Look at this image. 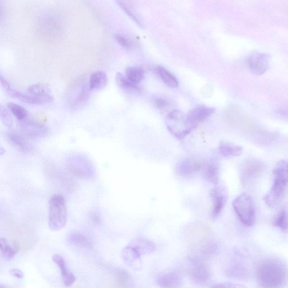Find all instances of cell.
I'll return each mask as SVG.
<instances>
[{
  "mask_svg": "<svg viewBox=\"0 0 288 288\" xmlns=\"http://www.w3.org/2000/svg\"><path fill=\"white\" fill-rule=\"evenodd\" d=\"M184 238L191 248L192 253L205 259L213 256L217 247L213 240V232L204 223L195 221L184 229Z\"/></svg>",
  "mask_w": 288,
  "mask_h": 288,
  "instance_id": "1",
  "label": "cell"
},
{
  "mask_svg": "<svg viewBox=\"0 0 288 288\" xmlns=\"http://www.w3.org/2000/svg\"><path fill=\"white\" fill-rule=\"evenodd\" d=\"M257 280L260 286L279 287L287 282V266L284 260L278 258H265L257 269Z\"/></svg>",
  "mask_w": 288,
  "mask_h": 288,
  "instance_id": "2",
  "label": "cell"
},
{
  "mask_svg": "<svg viewBox=\"0 0 288 288\" xmlns=\"http://www.w3.org/2000/svg\"><path fill=\"white\" fill-rule=\"evenodd\" d=\"M274 180L269 192L264 195L263 199L270 208L278 206L283 200L287 186V164L284 160L279 161L274 170Z\"/></svg>",
  "mask_w": 288,
  "mask_h": 288,
  "instance_id": "3",
  "label": "cell"
},
{
  "mask_svg": "<svg viewBox=\"0 0 288 288\" xmlns=\"http://www.w3.org/2000/svg\"><path fill=\"white\" fill-rule=\"evenodd\" d=\"M67 211L66 201L61 195H53L49 200L48 226L52 231L63 229L67 222Z\"/></svg>",
  "mask_w": 288,
  "mask_h": 288,
  "instance_id": "4",
  "label": "cell"
},
{
  "mask_svg": "<svg viewBox=\"0 0 288 288\" xmlns=\"http://www.w3.org/2000/svg\"><path fill=\"white\" fill-rule=\"evenodd\" d=\"M188 275L195 284L207 285L211 279V271L206 259L197 255L190 254L188 257Z\"/></svg>",
  "mask_w": 288,
  "mask_h": 288,
  "instance_id": "5",
  "label": "cell"
},
{
  "mask_svg": "<svg viewBox=\"0 0 288 288\" xmlns=\"http://www.w3.org/2000/svg\"><path fill=\"white\" fill-rule=\"evenodd\" d=\"M232 206L243 225L251 227L255 224V210L251 195L246 193L239 195L233 200Z\"/></svg>",
  "mask_w": 288,
  "mask_h": 288,
  "instance_id": "6",
  "label": "cell"
},
{
  "mask_svg": "<svg viewBox=\"0 0 288 288\" xmlns=\"http://www.w3.org/2000/svg\"><path fill=\"white\" fill-rule=\"evenodd\" d=\"M166 124L168 131L178 139L186 138L193 130L189 126L187 116L178 110H174L168 113Z\"/></svg>",
  "mask_w": 288,
  "mask_h": 288,
  "instance_id": "7",
  "label": "cell"
},
{
  "mask_svg": "<svg viewBox=\"0 0 288 288\" xmlns=\"http://www.w3.org/2000/svg\"><path fill=\"white\" fill-rule=\"evenodd\" d=\"M265 170V165L259 160L251 159L244 162L240 173L242 184L247 187L255 182L262 177Z\"/></svg>",
  "mask_w": 288,
  "mask_h": 288,
  "instance_id": "8",
  "label": "cell"
},
{
  "mask_svg": "<svg viewBox=\"0 0 288 288\" xmlns=\"http://www.w3.org/2000/svg\"><path fill=\"white\" fill-rule=\"evenodd\" d=\"M204 165V162L197 159H185L177 163L175 172L182 177H191L202 170Z\"/></svg>",
  "mask_w": 288,
  "mask_h": 288,
  "instance_id": "9",
  "label": "cell"
},
{
  "mask_svg": "<svg viewBox=\"0 0 288 288\" xmlns=\"http://www.w3.org/2000/svg\"><path fill=\"white\" fill-rule=\"evenodd\" d=\"M21 134L27 138H41L46 137L48 128L45 125L27 119L19 121Z\"/></svg>",
  "mask_w": 288,
  "mask_h": 288,
  "instance_id": "10",
  "label": "cell"
},
{
  "mask_svg": "<svg viewBox=\"0 0 288 288\" xmlns=\"http://www.w3.org/2000/svg\"><path fill=\"white\" fill-rule=\"evenodd\" d=\"M210 196L213 202L211 217L215 219L225 207L228 198L227 192L224 186H218L217 184L211 190Z\"/></svg>",
  "mask_w": 288,
  "mask_h": 288,
  "instance_id": "11",
  "label": "cell"
},
{
  "mask_svg": "<svg viewBox=\"0 0 288 288\" xmlns=\"http://www.w3.org/2000/svg\"><path fill=\"white\" fill-rule=\"evenodd\" d=\"M248 66L250 71L254 75H263L269 69V56L265 53L254 54L248 60Z\"/></svg>",
  "mask_w": 288,
  "mask_h": 288,
  "instance_id": "12",
  "label": "cell"
},
{
  "mask_svg": "<svg viewBox=\"0 0 288 288\" xmlns=\"http://www.w3.org/2000/svg\"><path fill=\"white\" fill-rule=\"evenodd\" d=\"M215 109L212 107L200 106L190 111L187 116L189 126L192 129L196 128L198 125L205 119L213 115Z\"/></svg>",
  "mask_w": 288,
  "mask_h": 288,
  "instance_id": "13",
  "label": "cell"
},
{
  "mask_svg": "<svg viewBox=\"0 0 288 288\" xmlns=\"http://www.w3.org/2000/svg\"><path fill=\"white\" fill-rule=\"evenodd\" d=\"M8 142L16 149L25 154L34 153L35 149L26 137L21 133L11 132L7 135Z\"/></svg>",
  "mask_w": 288,
  "mask_h": 288,
  "instance_id": "14",
  "label": "cell"
},
{
  "mask_svg": "<svg viewBox=\"0 0 288 288\" xmlns=\"http://www.w3.org/2000/svg\"><path fill=\"white\" fill-rule=\"evenodd\" d=\"M27 94L34 97L37 105L48 104L53 100V96L47 87L42 84H35L29 87Z\"/></svg>",
  "mask_w": 288,
  "mask_h": 288,
  "instance_id": "15",
  "label": "cell"
},
{
  "mask_svg": "<svg viewBox=\"0 0 288 288\" xmlns=\"http://www.w3.org/2000/svg\"><path fill=\"white\" fill-rule=\"evenodd\" d=\"M69 170L78 177L89 178L93 176V171L88 161L83 159L72 160L69 165Z\"/></svg>",
  "mask_w": 288,
  "mask_h": 288,
  "instance_id": "16",
  "label": "cell"
},
{
  "mask_svg": "<svg viewBox=\"0 0 288 288\" xmlns=\"http://www.w3.org/2000/svg\"><path fill=\"white\" fill-rule=\"evenodd\" d=\"M121 257L125 264L129 268L135 270H140L142 268L141 255L132 246H128L122 250Z\"/></svg>",
  "mask_w": 288,
  "mask_h": 288,
  "instance_id": "17",
  "label": "cell"
},
{
  "mask_svg": "<svg viewBox=\"0 0 288 288\" xmlns=\"http://www.w3.org/2000/svg\"><path fill=\"white\" fill-rule=\"evenodd\" d=\"M157 284L162 287H180L182 286V280L177 272L169 271L159 276Z\"/></svg>",
  "mask_w": 288,
  "mask_h": 288,
  "instance_id": "18",
  "label": "cell"
},
{
  "mask_svg": "<svg viewBox=\"0 0 288 288\" xmlns=\"http://www.w3.org/2000/svg\"><path fill=\"white\" fill-rule=\"evenodd\" d=\"M226 274L229 278L243 279L247 278L248 270L242 258H236L228 265Z\"/></svg>",
  "mask_w": 288,
  "mask_h": 288,
  "instance_id": "19",
  "label": "cell"
},
{
  "mask_svg": "<svg viewBox=\"0 0 288 288\" xmlns=\"http://www.w3.org/2000/svg\"><path fill=\"white\" fill-rule=\"evenodd\" d=\"M53 260L61 270L62 280L65 286H72L75 281V276L67 267L66 263L62 255L56 254L53 256Z\"/></svg>",
  "mask_w": 288,
  "mask_h": 288,
  "instance_id": "20",
  "label": "cell"
},
{
  "mask_svg": "<svg viewBox=\"0 0 288 288\" xmlns=\"http://www.w3.org/2000/svg\"><path fill=\"white\" fill-rule=\"evenodd\" d=\"M129 246L135 248L141 255L150 254L155 251L156 247L153 242L143 238H138L129 243Z\"/></svg>",
  "mask_w": 288,
  "mask_h": 288,
  "instance_id": "21",
  "label": "cell"
},
{
  "mask_svg": "<svg viewBox=\"0 0 288 288\" xmlns=\"http://www.w3.org/2000/svg\"><path fill=\"white\" fill-rule=\"evenodd\" d=\"M219 151L221 155L227 158L240 156L243 153V148L241 146L225 141L220 143Z\"/></svg>",
  "mask_w": 288,
  "mask_h": 288,
  "instance_id": "22",
  "label": "cell"
},
{
  "mask_svg": "<svg viewBox=\"0 0 288 288\" xmlns=\"http://www.w3.org/2000/svg\"><path fill=\"white\" fill-rule=\"evenodd\" d=\"M204 175L206 181L214 186L218 184L219 181V167L215 162H211L204 165Z\"/></svg>",
  "mask_w": 288,
  "mask_h": 288,
  "instance_id": "23",
  "label": "cell"
},
{
  "mask_svg": "<svg viewBox=\"0 0 288 288\" xmlns=\"http://www.w3.org/2000/svg\"><path fill=\"white\" fill-rule=\"evenodd\" d=\"M108 83V78L104 72L99 71L92 73L89 80L91 90H98L106 88Z\"/></svg>",
  "mask_w": 288,
  "mask_h": 288,
  "instance_id": "24",
  "label": "cell"
},
{
  "mask_svg": "<svg viewBox=\"0 0 288 288\" xmlns=\"http://www.w3.org/2000/svg\"><path fill=\"white\" fill-rule=\"evenodd\" d=\"M155 71L160 75L164 83L171 88H177L178 86V82L177 78L170 71L161 66H158L155 68Z\"/></svg>",
  "mask_w": 288,
  "mask_h": 288,
  "instance_id": "25",
  "label": "cell"
},
{
  "mask_svg": "<svg viewBox=\"0 0 288 288\" xmlns=\"http://www.w3.org/2000/svg\"><path fill=\"white\" fill-rule=\"evenodd\" d=\"M125 76L130 82L139 85L144 78V70L140 67H129L127 68Z\"/></svg>",
  "mask_w": 288,
  "mask_h": 288,
  "instance_id": "26",
  "label": "cell"
},
{
  "mask_svg": "<svg viewBox=\"0 0 288 288\" xmlns=\"http://www.w3.org/2000/svg\"><path fill=\"white\" fill-rule=\"evenodd\" d=\"M68 241L70 244L78 247L88 248L92 246L90 239L78 232L70 233Z\"/></svg>",
  "mask_w": 288,
  "mask_h": 288,
  "instance_id": "27",
  "label": "cell"
},
{
  "mask_svg": "<svg viewBox=\"0 0 288 288\" xmlns=\"http://www.w3.org/2000/svg\"><path fill=\"white\" fill-rule=\"evenodd\" d=\"M116 80L117 85L124 90L129 92H139L141 90L138 85H135L129 81L126 76L121 73H118L116 75Z\"/></svg>",
  "mask_w": 288,
  "mask_h": 288,
  "instance_id": "28",
  "label": "cell"
},
{
  "mask_svg": "<svg viewBox=\"0 0 288 288\" xmlns=\"http://www.w3.org/2000/svg\"><path fill=\"white\" fill-rule=\"evenodd\" d=\"M7 106L10 112H12L19 121H23L28 117V111L23 107L12 102H8Z\"/></svg>",
  "mask_w": 288,
  "mask_h": 288,
  "instance_id": "29",
  "label": "cell"
},
{
  "mask_svg": "<svg viewBox=\"0 0 288 288\" xmlns=\"http://www.w3.org/2000/svg\"><path fill=\"white\" fill-rule=\"evenodd\" d=\"M287 206L286 205L280 211L273 222L274 226L285 232L287 230Z\"/></svg>",
  "mask_w": 288,
  "mask_h": 288,
  "instance_id": "30",
  "label": "cell"
},
{
  "mask_svg": "<svg viewBox=\"0 0 288 288\" xmlns=\"http://www.w3.org/2000/svg\"><path fill=\"white\" fill-rule=\"evenodd\" d=\"M0 250L4 256L8 259L13 258L16 253H18L13 246H11L7 239L4 238H0Z\"/></svg>",
  "mask_w": 288,
  "mask_h": 288,
  "instance_id": "31",
  "label": "cell"
},
{
  "mask_svg": "<svg viewBox=\"0 0 288 288\" xmlns=\"http://www.w3.org/2000/svg\"><path fill=\"white\" fill-rule=\"evenodd\" d=\"M154 106L161 112H166L171 110L172 102L167 97L162 96L154 97L153 99Z\"/></svg>",
  "mask_w": 288,
  "mask_h": 288,
  "instance_id": "32",
  "label": "cell"
},
{
  "mask_svg": "<svg viewBox=\"0 0 288 288\" xmlns=\"http://www.w3.org/2000/svg\"><path fill=\"white\" fill-rule=\"evenodd\" d=\"M113 274L115 276L118 284L122 286H127L129 283L130 277L126 271L121 269H115L114 270Z\"/></svg>",
  "mask_w": 288,
  "mask_h": 288,
  "instance_id": "33",
  "label": "cell"
},
{
  "mask_svg": "<svg viewBox=\"0 0 288 288\" xmlns=\"http://www.w3.org/2000/svg\"><path fill=\"white\" fill-rule=\"evenodd\" d=\"M0 121L7 127L11 128L13 125V119L6 108L0 105Z\"/></svg>",
  "mask_w": 288,
  "mask_h": 288,
  "instance_id": "34",
  "label": "cell"
},
{
  "mask_svg": "<svg viewBox=\"0 0 288 288\" xmlns=\"http://www.w3.org/2000/svg\"><path fill=\"white\" fill-rule=\"evenodd\" d=\"M115 39L118 44L127 50L133 49L134 43L128 37L123 34H116Z\"/></svg>",
  "mask_w": 288,
  "mask_h": 288,
  "instance_id": "35",
  "label": "cell"
},
{
  "mask_svg": "<svg viewBox=\"0 0 288 288\" xmlns=\"http://www.w3.org/2000/svg\"><path fill=\"white\" fill-rule=\"evenodd\" d=\"M214 287H243L244 286L231 283L229 282H222V283L216 284L213 286Z\"/></svg>",
  "mask_w": 288,
  "mask_h": 288,
  "instance_id": "36",
  "label": "cell"
},
{
  "mask_svg": "<svg viewBox=\"0 0 288 288\" xmlns=\"http://www.w3.org/2000/svg\"><path fill=\"white\" fill-rule=\"evenodd\" d=\"M10 273L12 276L16 277L18 279H23L24 274L23 272L18 269H13L10 271Z\"/></svg>",
  "mask_w": 288,
  "mask_h": 288,
  "instance_id": "37",
  "label": "cell"
},
{
  "mask_svg": "<svg viewBox=\"0 0 288 288\" xmlns=\"http://www.w3.org/2000/svg\"><path fill=\"white\" fill-rule=\"evenodd\" d=\"M0 84L2 85L5 89H7L11 87L8 81L4 78L1 74H0Z\"/></svg>",
  "mask_w": 288,
  "mask_h": 288,
  "instance_id": "38",
  "label": "cell"
},
{
  "mask_svg": "<svg viewBox=\"0 0 288 288\" xmlns=\"http://www.w3.org/2000/svg\"><path fill=\"white\" fill-rule=\"evenodd\" d=\"M90 218L91 220L96 223V224H99L101 222L99 217L95 214H91L90 215Z\"/></svg>",
  "mask_w": 288,
  "mask_h": 288,
  "instance_id": "39",
  "label": "cell"
},
{
  "mask_svg": "<svg viewBox=\"0 0 288 288\" xmlns=\"http://www.w3.org/2000/svg\"><path fill=\"white\" fill-rule=\"evenodd\" d=\"M5 153V149L3 147V146L0 144V155H4Z\"/></svg>",
  "mask_w": 288,
  "mask_h": 288,
  "instance_id": "40",
  "label": "cell"
},
{
  "mask_svg": "<svg viewBox=\"0 0 288 288\" xmlns=\"http://www.w3.org/2000/svg\"><path fill=\"white\" fill-rule=\"evenodd\" d=\"M5 286H4V285H0V287H5Z\"/></svg>",
  "mask_w": 288,
  "mask_h": 288,
  "instance_id": "41",
  "label": "cell"
},
{
  "mask_svg": "<svg viewBox=\"0 0 288 288\" xmlns=\"http://www.w3.org/2000/svg\"><path fill=\"white\" fill-rule=\"evenodd\" d=\"M0 17H1V9H0Z\"/></svg>",
  "mask_w": 288,
  "mask_h": 288,
  "instance_id": "42",
  "label": "cell"
}]
</instances>
